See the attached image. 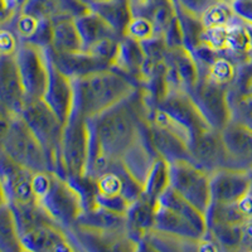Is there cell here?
I'll return each instance as SVG.
<instances>
[{
    "instance_id": "obj_28",
    "label": "cell",
    "mask_w": 252,
    "mask_h": 252,
    "mask_svg": "<svg viewBox=\"0 0 252 252\" xmlns=\"http://www.w3.org/2000/svg\"><path fill=\"white\" fill-rule=\"evenodd\" d=\"M49 48L57 52L83 51V42L75 18L60 17L53 19L52 42Z\"/></svg>"
},
{
    "instance_id": "obj_10",
    "label": "cell",
    "mask_w": 252,
    "mask_h": 252,
    "mask_svg": "<svg viewBox=\"0 0 252 252\" xmlns=\"http://www.w3.org/2000/svg\"><path fill=\"white\" fill-rule=\"evenodd\" d=\"M15 58L27 101L43 98L49 81V60L46 48L28 42H20Z\"/></svg>"
},
{
    "instance_id": "obj_30",
    "label": "cell",
    "mask_w": 252,
    "mask_h": 252,
    "mask_svg": "<svg viewBox=\"0 0 252 252\" xmlns=\"http://www.w3.org/2000/svg\"><path fill=\"white\" fill-rule=\"evenodd\" d=\"M240 64L241 63L233 58L218 53L215 60L211 62V64L202 72L201 77L208 78L209 81L220 85V86L232 89L237 81Z\"/></svg>"
},
{
    "instance_id": "obj_33",
    "label": "cell",
    "mask_w": 252,
    "mask_h": 252,
    "mask_svg": "<svg viewBox=\"0 0 252 252\" xmlns=\"http://www.w3.org/2000/svg\"><path fill=\"white\" fill-rule=\"evenodd\" d=\"M231 121L252 131V92H238L229 90Z\"/></svg>"
},
{
    "instance_id": "obj_4",
    "label": "cell",
    "mask_w": 252,
    "mask_h": 252,
    "mask_svg": "<svg viewBox=\"0 0 252 252\" xmlns=\"http://www.w3.org/2000/svg\"><path fill=\"white\" fill-rule=\"evenodd\" d=\"M146 119L183 139L189 146L195 138L213 129L188 91L173 87L146 115Z\"/></svg>"
},
{
    "instance_id": "obj_42",
    "label": "cell",
    "mask_w": 252,
    "mask_h": 252,
    "mask_svg": "<svg viewBox=\"0 0 252 252\" xmlns=\"http://www.w3.org/2000/svg\"><path fill=\"white\" fill-rule=\"evenodd\" d=\"M244 22V20H242ZM245 26H246L247 32H249V35H250V40H251V46H252V24L251 23H247V22H244Z\"/></svg>"
},
{
    "instance_id": "obj_44",
    "label": "cell",
    "mask_w": 252,
    "mask_h": 252,
    "mask_svg": "<svg viewBox=\"0 0 252 252\" xmlns=\"http://www.w3.org/2000/svg\"><path fill=\"white\" fill-rule=\"evenodd\" d=\"M0 26H1V24H0Z\"/></svg>"
},
{
    "instance_id": "obj_14",
    "label": "cell",
    "mask_w": 252,
    "mask_h": 252,
    "mask_svg": "<svg viewBox=\"0 0 252 252\" xmlns=\"http://www.w3.org/2000/svg\"><path fill=\"white\" fill-rule=\"evenodd\" d=\"M23 251H76L68 231L55 220H44L20 235Z\"/></svg>"
},
{
    "instance_id": "obj_35",
    "label": "cell",
    "mask_w": 252,
    "mask_h": 252,
    "mask_svg": "<svg viewBox=\"0 0 252 252\" xmlns=\"http://www.w3.org/2000/svg\"><path fill=\"white\" fill-rule=\"evenodd\" d=\"M20 12L38 20H53L67 17L63 13L61 0H27Z\"/></svg>"
},
{
    "instance_id": "obj_27",
    "label": "cell",
    "mask_w": 252,
    "mask_h": 252,
    "mask_svg": "<svg viewBox=\"0 0 252 252\" xmlns=\"http://www.w3.org/2000/svg\"><path fill=\"white\" fill-rule=\"evenodd\" d=\"M155 203L157 201H152L143 194L126 212L129 233L132 238L138 241L140 246L144 236L154 227Z\"/></svg>"
},
{
    "instance_id": "obj_16",
    "label": "cell",
    "mask_w": 252,
    "mask_h": 252,
    "mask_svg": "<svg viewBox=\"0 0 252 252\" xmlns=\"http://www.w3.org/2000/svg\"><path fill=\"white\" fill-rule=\"evenodd\" d=\"M34 172L27 169L0 150V181L5 189L9 203L35 201L33 194Z\"/></svg>"
},
{
    "instance_id": "obj_17",
    "label": "cell",
    "mask_w": 252,
    "mask_h": 252,
    "mask_svg": "<svg viewBox=\"0 0 252 252\" xmlns=\"http://www.w3.org/2000/svg\"><path fill=\"white\" fill-rule=\"evenodd\" d=\"M192 159L197 165L211 174L216 169L231 165L228 152L224 145L222 131L216 129H209L192 141L190 146Z\"/></svg>"
},
{
    "instance_id": "obj_34",
    "label": "cell",
    "mask_w": 252,
    "mask_h": 252,
    "mask_svg": "<svg viewBox=\"0 0 252 252\" xmlns=\"http://www.w3.org/2000/svg\"><path fill=\"white\" fill-rule=\"evenodd\" d=\"M199 18L204 29L228 26L238 19L233 12L231 0H218L217 3L209 6Z\"/></svg>"
},
{
    "instance_id": "obj_5",
    "label": "cell",
    "mask_w": 252,
    "mask_h": 252,
    "mask_svg": "<svg viewBox=\"0 0 252 252\" xmlns=\"http://www.w3.org/2000/svg\"><path fill=\"white\" fill-rule=\"evenodd\" d=\"M20 116L43 146L51 172L64 177L61 160V141L64 127L62 121L43 98L27 101Z\"/></svg>"
},
{
    "instance_id": "obj_31",
    "label": "cell",
    "mask_w": 252,
    "mask_h": 252,
    "mask_svg": "<svg viewBox=\"0 0 252 252\" xmlns=\"http://www.w3.org/2000/svg\"><path fill=\"white\" fill-rule=\"evenodd\" d=\"M0 251H23L17 220L9 203L0 206Z\"/></svg>"
},
{
    "instance_id": "obj_29",
    "label": "cell",
    "mask_w": 252,
    "mask_h": 252,
    "mask_svg": "<svg viewBox=\"0 0 252 252\" xmlns=\"http://www.w3.org/2000/svg\"><path fill=\"white\" fill-rule=\"evenodd\" d=\"M76 24L82 38L83 51H87L105 38H121L100 15L92 10L76 18Z\"/></svg>"
},
{
    "instance_id": "obj_11",
    "label": "cell",
    "mask_w": 252,
    "mask_h": 252,
    "mask_svg": "<svg viewBox=\"0 0 252 252\" xmlns=\"http://www.w3.org/2000/svg\"><path fill=\"white\" fill-rule=\"evenodd\" d=\"M189 94L213 129L222 131L231 123L228 87L201 77Z\"/></svg>"
},
{
    "instance_id": "obj_19",
    "label": "cell",
    "mask_w": 252,
    "mask_h": 252,
    "mask_svg": "<svg viewBox=\"0 0 252 252\" xmlns=\"http://www.w3.org/2000/svg\"><path fill=\"white\" fill-rule=\"evenodd\" d=\"M165 62L168 67V81L174 89H183L189 92L201 78V71L194 55L186 46L168 49Z\"/></svg>"
},
{
    "instance_id": "obj_39",
    "label": "cell",
    "mask_w": 252,
    "mask_h": 252,
    "mask_svg": "<svg viewBox=\"0 0 252 252\" xmlns=\"http://www.w3.org/2000/svg\"><path fill=\"white\" fill-rule=\"evenodd\" d=\"M231 5L241 20L252 24V0H231Z\"/></svg>"
},
{
    "instance_id": "obj_21",
    "label": "cell",
    "mask_w": 252,
    "mask_h": 252,
    "mask_svg": "<svg viewBox=\"0 0 252 252\" xmlns=\"http://www.w3.org/2000/svg\"><path fill=\"white\" fill-rule=\"evenodd\" d=\"M46 51L52 64L71 78H77L91 72L111 67L109 62L101 60L89 51L57 52L49 47H47Z\"/></svg>"
},
{
    "instance_id": "obj_6",
    "label": "cell",
    "mask_w": 252,
    "mask_h": 252,
    "mask_svg": "<svg viewBox=\"0 0 252 252\" xmlns=\"http://www.w3.org/2000/svg\"><path fill=\"white\" fill-rule=\"evenodd\" d=\"M96 204L126 213L135 201L143 195L144 187L125 168L121 160H114L94 178Z\"/></svg>"
},
{
    "instance_id": "obj_40",
    "label": "cell",
    "mask_w": 252,
    "mask_h": 252,
    "mask_svg": "<svg viewBox=\"0 0 252 252\" xmlns=\"http://www.w3.org/2000/svg\"><path fill=\"white\" fill-rule=\"evenodd\" d=\"M240 251H252V220L242 226Z\"/></svg>"
},
{
    "instance_id": "obj_20",
    "label": "cell",
    "mask_w": 252,
    "mask_h": 252,
    "mask_svg": "<svg viewBox=\"0 0 252 252\" xmlns=\"http://www.w3.org/2000/svg\"><path fill=\"white\" fill-rule=\"evenodd\" d=\"M43 100L49 105L63 125L71 118L75 110V87L73 78L62 73L49 61V81Z\"/></svg>"
},
{
    "instance_id": "obj_7",
    "label": "cell",
    "mask_w": 252,
    "mask_h": 252,
    "mask_svg": "<svg viewBox=\"0 0 252 252\" xmlns=\"http://www.w3.org/2000/svg\"><path fill=\"white\" fill-rule=\"evenodd\" d=\"M0 148L9 158L32 172L51 170L43 146L20 115L10 116Z\"/></svg>"
},
{
    "instance_id": "obj_41",
    "label": "cell",
    "mask_w": 252,
    "mask_h": 252,
    "mask_svg": "<svg viewBox=\"0 0 252 252\" xmlns=\"http://www.w3.org/2000/svg\"><path fill=\"white\" fill-rule=\"evenodd\" d=\"M4 203H8V197H6V193H5V189H4L3 183L0 181V206Z\"/></svg>"
},
{
    "instance_id": "obj_24",
    "label": "cell",
    "mask_w": 252,
    "mask_h": 252,
    "mask_svg": "<svg viewBox=\"0 0 252 252\" xmlns=\"http://www.w3.org/2000/svg\"><path fill=\"white\" fill-rule=\"evenodd\" d=\"M144 63H145V53L140 42L124 35L119 42L118 52L112 62V67L131 78L139 87Z\"/></svg>"
},
{
    "instance_id": "obj_25",
    "label": "cell",
    "mask_w": 252,
    "mask_h": 252,
    "mask_svg": "<svg viewBox=\"0 0 252 252\" xmlns=\"http://www.w3.org/2000/svg\"><path fill=\"white\" fill-rule=\"evenodd\" d=\"M90 9L100 15L120 37L125 35L126 27L132 18L130 0H94Z\"/></svg>"
},
{
    "instance_id": "obj_32",
    "label": "cell",
    "mask_w": 252,
    "mask_h": 252,
    "mask_svg": "<svg viewBox=\"0 0 252 252\" xmlns=\"http://www.w3.org/2000/svg\"><path fill=\"white\" fill-rule=\"evenodd\" d=\"M170 186V163L163 159L157 158L153 164L149 174L144 183V193L152 201H157L158 197Z\"/></svg>"
},
{
    "instance_id": "obj_13",
    "label": "cell",
    "mask_w": 252,
    "mask_h": 252,
    "mask_svg": "<svg viewBox=\"0 0 252 252\" xmlns=\"http://www.w3.org/2000/svg\"><path fill=\"white\" fill-rule=\"evenodd\" d=\"M27 103L15 55L0 56V114L17 116Z\"/></svg>"
},
{
    "instance_id": "obj_26",
    "label": "cell",
    "mask_w": 252,
    "mask_h": 252,
    "mask_svg": "<svg viewBox=\"0 0 252 252\" xmlns=\"http://www.w3.org/2000/svg\"><path fill=\"white\" fill-rule=\"evenodd\" d=\"M76 224L94 229H101V231H127L129 232L126 213L116 212L98 204L85 209Z\"/></svg>"
},
{
    "instance_id": "obj_2",
    "label": "cell",
    "mask_w": 252,
    "mask_h": 252,
    "mask_svg": "<svg viewBox=\"0 0 252 252\" xmlns=\"http://www.w3.org/2000/svg\"><path fill=\"white\" fill-rule=\"evenodd\" d=\"M73 87L75 110L87 119L111 109L138 90L131 78L114 67L73 78Z\"/></svg>"
},
{
    "instance_id": "obj_36",
    "label": "cell",
    "mask_w": 252,
    "mask_h": 252,
    "mask_svg": "<svg viewBox=\"0 0 252 252\" xmlns=\"http://www.w3.org/2000/svg\"><path fill=\"white\" fill-rule=\"evenodd\" d=\"M157 35V29L153 20L144 15H132L125 31V37L131 38L136 42H145Z\"/></svg>"
},
{
    "instance_id": "obj_43",
    "label": "cell",
    "mask_w": 252,
    "mask_h": 252,
    "mask_svg": "<svg viewBox=\"0 0 252 252\" xmlns=\"http://www.w3.org/2000/svg\"><path fill=\"white\" fill-rule=\"evenodd\" d=\"M249 173H250V178H251V192H252V168H250Z\"/></svg>"
},
{
    "instance_id": "obj_38",
    "label": "cell",
    "mask_w": 252,
    "mask_h": 252,
    "mask_svg": "<svg viewBox=\"0 0 252 252\" xmlns=\"http://www.w3.org/2000/svg\"><path fill=\"white\" fill-rule=\"evenodd\" d=\"M218 0H173V3L177 8H181L186 12L190 13L193 15L201 17L207 9Z\"/></svg>"
},
{
    "instance_id": "obj_18",
    "label": "cell",
    "mask_w": 252,
    "mask_h": 252,
    "mask_svg": "<svg viewBox=\"0 0 252 252\" xmlns=\"http://www.w3.org/2000/svg\"><path fill=\"white\" fill-rule=\"evenodd\" d=\"M141 134L145 136L154 152L160 158L165 159L168 163L182 160V159L193 160L189 145L183 139L173 134L169 130L152 123L146 118L141 121Z\"/></svg>"
},
{
    "instance_id": "obj_9",
    "label": "cell",
    "mask_w": 252,
    "mask_h": 252,
    "mask_svg": "<svg viewBox=\"0 0 252 252\" xmlns=\"http://www.w3.org/2000/svg\"><path fill=\"white\" fill-rule=\"evenodd\" d=\"M170 187L202 212L207 213L212 203L211 174L202 166L188 159L170 163Z\"/></svg>"
},
{
    "instance_id": "obj_15",
    "label": "cell",
    "mask_w": 252,
    "mask_h": 252,
    "mask_svg": "<svg viewBox=\"0 0 252 252\" xmlns=\"http://www.w3.org/2000/svg\"><path fill=\"white\" fill-rule=\"evenodd\" d=\"M251 192L249 169L224 166L211 173L212 203H227L237 201Z\"/></svg>"
},
{
    "instance_id": "obj_22",
    "label": "cell",
    "mask_w": 252,
    "mask_h": 252,
    "mask_svg": "<svg viewBox=\"0 0 252 252\" xmlns=\"http://www.w3.org/2000/svg\"><path fill=\"white\" fill-rule=\"evenodd\" d=\"M222 138L231 159V165L244 169L252 168L251 130L231 121L222 130Z\"/></svg>"
},
{
    "instance_id": "obj_12",
    "label": "cell",
    "mask_w": 252,
    "mask_h": 252,
    "mask_svg": "<svg viewBox=\"0 0 252 252\" xmlns=\"http://www.w3.org/2000/svg\"><path fill=\"white\" fill-rule=\"evenodd\" d=\"M76 251H138L140 244L127 231H101L75 224L68 229Z\"/></svg>"
},
{
    "instance_id": "obj_8",
    "label": "cell",
    "mask_w": 252,
    "mask_h": 252,
    "mask_svg": "<svg viewBox=\"0 0 252 252\" xmlns=\"http://www.w3.org/2000/svg\"><path fill=\"white\" fill-rule=\"evenodd\" d=\"M90 144L91 132L89 119L77 110H73L71 118L64 124L61 141V160L64 178L86 174Z\"/></svg>"
},
{
    "instance_id": "obj_23",
    "label": "cell",
    "mask_w": 252,
    "mask_h": 252,
    "mask_svg": "<svg viewBox=\"0 0 252 252\" xmlns=\"http://www.w3.org/2000/svg\"><path fill=\"white\" fill-rule=\"evenodd\" d=\"M153 228L170 233V235L193 238V240H199V238L206 237L204 233H202L192 223V220L186 217L183 213L158 201L155 203L154 227Z\"/></svg>"
},
{
    "instance_id": "obj_3",
    "label": "cell",
    "mask_w": 252,
    "mask_h": 252,
    "mask_svg": "<svg viewBox=\"0 0 252 252\" xmlns=\"http://www.w3.org/2000/svg\"><path fill=\"white\" fill-rule=\"evenodd\" d=\"M33 194L49 218L67 231L75 226L85 211L82 198L75 186L67 178L51 170L34 173Z\"/></svg>"
},
{
    "instance_id": "obj_1",
    "label": "cell",
    "mask_w": 252,
    "mask_h": 252,
    "mask_svg": "<svg viewBox=\"0 0 252 252\" xmlns=\"http://www.w3.org/2000/svg\"><path fill=\"white\" fill-rule=\"evenodd\" d=\"M148 107L139 89L126 100L89 119L91 144L86 174L96 178L110 163L119 160L140 138L141 121Z\"/></svg>"
},
{
    "instance_id": "obj_37",
    "label": "cell",
    "mask_w": 252,
    "mask_h": 252,
    "mask_svg": "<svg viewBox=\"0 0 252 252\" xmlns=\"http://www.w3.org/2000/svg\"><path fill=\"white\" fill-rule=\"evenodd\" d=\"M238 92H252V56L240 64L237 81L232 89Z\"/></svg>"
}]
</instances>
